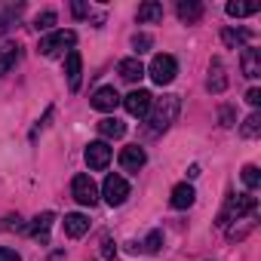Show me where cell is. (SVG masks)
<instances>
[{
  "label": "cell",
  "instance_id": "cell-1",
  "mask_svg": "<svg viewBox=\"0 0 261 261\" xmlns=\"http://www.w3.org/2000/svg\"><path fill=\"white\" fill-rule=\"evenodd\" d=\"M178 111H181L178 95H163V98H157V105H151V111H148L151 133H166V129L175 123Z\"/></svg>",
  "mask_w": 261,
  "mask_h": 261
},
{
  "label": "cell",
  "instance_id": "cell-2",
  "mask_svg": "<svg viewBox=\"0 0 261 261\" xmlns=\"http://www.w3.org/2000/svg\"><path fill=\"white\" fill-rule=\"evenodd\" d=\"M258 209V203H255V197H249V194H237V197H227V206H224V212L218 215V224H227V221H240L243 215H252Z\"/></svg>",
  "mask_w": 261,
  "mask_h": 261
},
{
  "label": "cell",
  "instance_id": "cell-3",
  "mask_svg": "<svg viewBox=\"0 0 261 261\" xmlns=\"http://www.w3.org/2000/svg\"><path fill=\"white\" fill-rule=\"evenodd\" d=\"M148 74H151V80H154L157 86H166V83H172V80H175V74H178V62H175L172 56L160 53V56H154V59H151Z\"/></svg>",
  "mask_w": 261,
  "mask_h": 261
},
{
  "label": "cell",
  "instance_id": "cell-4",
  "mask_svg": "<svg viewBox=\"0 0 261 261\" xmlns=\"http://www.w3.org/2000/svg\"><path fill=\"white\" fill-rule=\"evenodd\" d=\"M74 43H77V34H74V31H53L49 37L40 40L37 53H40V56H59L62 49H71Z\"/></svg>",
  "mask_w": 261,
  "mask_h": 261
},
{
  "label": "cell",
  "instance_id": "cell-5",
  "mask_svg": "<svg viewBox=\"0 0 261 261\" xmlns=\"http://www.w3.org/2000/svg\"><path fill=\"white\" fill-rule=\"evenodd\" d=\"M71 194H74V200L80 206H95V200H98V188H95V181L89 175H77L71 181Z\"/></svg>",
  "mask_w": 261,
  "mask_h": 261
},
{
  "label": "cell",
  "instance_id": "cell-6",
  "mask_svg": "<svg viewBox=\"0 0 261 261\" xmlns=\"http://www.w3.org/2000/svg\"><path fill=\"white\" fill-rule=\"evenodd\" d=\"M101 197H105L111 206L126 203V197H129V185H126V178H123V175H108V178H105V188H101Z\"/></svg>",
  "mask_w": 261,
  "mask_h": 261
},
{
  "label": "cell",
  "instance_id": "cell-7",
  "mask_svg": "<svg viewBox=\"0 0 261 261\" xmlns=\"http://www.w3.org/2000/svg\"><path fill=\"white\" fill-rule=\"evenodd\" d=\"M123 105H126V111L133 114V117H148V111L154 105V95L148 89H133V92L123 98Z\"/></svg>",
  "mask_w": 261,
  "mask_h": 261
},
{
  "label": "cell",
  "instance_id": "cell-8",
  "mask_svg": "<svg viewBox=\"0 0 261 261\" xmlns=\"http://www.w3.org/2000/svg\"><path fill=\"white\" fill-rule=\"evenodd\" d=\"M86 163H89V169H105L108 163H111V148H108V142H89V148H86Z\"/></svg>",
  "mask_w": 261,
  "mask_h": 261
},
{
  "label": "cell",
  "instance_id": "cell-9",
  "mask_svg": "<svg viewBox=\"0 0 261 261\" xmlns=\"http://www.w3.org/2000/svg\"><path fill=\"white\" fill-rule=\"evenodd\" d=\"M145 163H148V154H145L139 145H129V148L120 151V166H123L126 172H139Z\"/></svg>",
  "mask_w": 261,
  "mask_h": 261
},
{
  "label": "cell",
  "instance_id": "cell-10",
  "mask_svg": "<svg viewBox=\"0 0 261 261\" xmlns=\"http://www.w3.org/2000/svg\"><path fill=\"white\" fill-rule=\"evenodd\" d=\"M65 74H68V86H71V92H77V89H80V74H83V59H80L77 49L68 53V59H65Z\"/></svg>",
  "mask_w": 261,
  "mask_h": 261
},
{
  "label": "cell",
  "instance_id": "cell-11",
  "mask_svg": "<svg viewBox=\"0 0 261 261\" xmlns=\"http://www.w3.org/2000/svg\"><path fill=\"white\" fill-rule=\"evenodd\" d=\"M120 105V95H117V89L114 86H101V89H95V95H92V108L95 111H114Z\"/></svg>",
  "mask_w": 261,
  "mask_h": 261
},
{
  "label": "cell",
  "instance_id": "cell-12",
  "mask_svg": "<svg viewBox=\"0 0 261 261\" xmlns=\"http://www.w3.org/2000/svg\"><path fill=\"white\" fill-rule=\"evenodd\" d=\"M206 86H209V92H224V89H227V74H224V62H221V59H212Z\"/></svg>",
  "mask_w": 261,
  "mask_h": 261
},
{
  "label": "cell",
  "instance_id": "cell-13",
  "mask_svg": "<svg viewBox=\"0 0 261 261\" xmlns=\"http://www.w3.org/2000/svg\"><path fill=\"white\" fill-rule=\"evenodd\" d=\"M117 71H120V77H123L126 83H136V80L145 77V65H142L139 59H123V62L117 65Z\"/></svg>",
  "mask_w": 261,
  "mask_h": 261
},
{
  "label": "cell",
  "instance_id": "cell-14",
  "mask_svg": "<svg viewBox=\"0 0 261 261\" xmlns=\"http://www.w3.org/2000/svg\"><path fill=\"white\" fill-rule=\"evenodd\" d=\"M194 200H197V194H194L191 185H175L172 188V197H169L172 209H188V206H194Z\"/></svg>",
  "mask_w": 261,
  "mask_h": 261
},
{
  "label": "cell",
  "instance_id": "cell-15",
  "mask_svg": "<svg viewBox=\"0 0 261 261\" xmlns=\"http://www.w3.org/2000/svg\"><path fill=\"white\" fill-rule=\"evenodd\" d=\"M53 221H56V215H53V212L37 215V218L31 221V237H34V240H40V243H49V227H53Z\"/></svg>",
  "mask_w": 261,
  "mask_h": 261
},
{
  "label": "cell",
  "instance_id": "cell-16",
  "mask_svg": "<svg viewBox=\"0 0 261 261\" xmlns=\"http://www.w3.org/2000/svg\"><path fill=\"white\" fill-rule=\"evenodd\" d=\"M178 19L181 22H188V25H194V22H200V16H203V4H197V0H178Z\"/></svg>",
  "mask_w": 261,
  "mask_h": 261
},
{
  "label": "cell",
  "instance_id": "cell-17",
  "mask_svg": "<svg viewBox=\"0 0 261 261\" xmlns=\"http://www.w3.org/2000/svg\"><path fill=\"white\" fill-rule=\"evenodd\" d=\"M89 230V218L86 215H80V212H71V215H65V233L68 237H83Z\"/></svg>",
  "mask_w": 261,
  "mask_h": 261
},
{
  "label": "cell",
  "instance_id": "cell-18",
  "mask_svg": "<svg viewBox=\"0 0 261 261\" xmlns=\"http://www.w3.org/2000/svg\"><path fill=\"white\" fill-rule=\"evenodd\" d=\"M243 74H246L249 80H255V77L261 74V56H258V49H252V46L243 49Z\"/></svg>",
  "mask_w": 261,
  "mask_h": 261
},
{
  "label": "cell",
  "instance_id": "cell-19",
  "mask_svg": "<svg viewBox=\"0 0 261 261\" xmlns=\"http://www.w3.org/2000/svg\"><path fill=\"white\" fill-rule=\"evenodd\" d=\"M249 31H243V28H224L221 31V40H224V46H230V49H246V43H249Z\"/></svg>",
  "mask_w": 261,
  "mask_h": 261
},
{
  "label": "cell",
  "instance_id": "cell-20",
  "mask_svg": "<svg viewBox=\"0 0 261 261\" xmlns=\"http://www.w3.org/2000/svg\"><path fill=\"white\" fill-rule=\"evenodd\" d=\"M98 133H101L105 139H123V136H126V123H120L117 117H105V120L98 123Z\"/></svg>",
  "mask_w": 261,
  "mask_h": 261
},
{
  "label": "cell",
  "instance_id": "cell-21",
  "mask_svg": "<svg viewBox=\"0 0 261 261\" xmlns=\"http://www.w3.org/2000/svg\"><path fill=\"white\" fill-rule=\"evenodd\" d=\"M160 19H163V4H157V0H148L139 7V22H160Z\"/></svg>",
  "mask_w": 261,
  "mask_h": 261
},
{
  "label": "cell",
  "instance_id": "cell-22",
  "mask_svg": "<svg viewBox=\"0 0 261 261\" xmlns=\"http://www.w3.org/2000/svg\"><path fill=\"white\" fill-rule=\"evenodd\" d=\"M16 62H19V46H16V43H10V46L0 49V77L10 74V68H13Z\"/></svg>",
  "mask_w": 261,
  "mask_h": 261
},
{
  "label": "cell",
  "instance_id": "cell-23",
  "mask_svg": "<svg viewBox=\"0 0 261 261\" xmlns=\"http://www.w3.org/2000/svg\"><path fill=\"white\" fill-rule=\"evenodd\" d=\"M240 133H243V139H255V136L261 133V114H258V111H255V114H249V117L243 120Z\"/></svg>",
  "mask_w": 261,
  "mask_h": 261
},
{
  "label": "cell",
  "instance_id": "cell-24",
  "mask_svg": "<svg viewBox=\"0 0 261 261\" xmlns=\"http://www.w3.org/2000/svg\"><path fill=\"white\" fill-rule=\"evenodd\" d=\"M252 13H258V4H227V16H233V19H243Z\"/></svg>",
  "mask_w": 261,
  "mask_h": 261
},
{
  "label": "cell",
  "instance_id": "cell-25",
  "mask_svg": "<svg viewBox=\"0 0 261 261\" xmlns=\"http://www.w3.org/2000/svg\"><path fill=\"white\" fill-rule=\"evenodd\" d=\"M243 181H246V188H252V191H255V188L261 185V172H258V166H252V163H249V166L243 169Z\"/></svg>",
  "mask_w": 261,
  "mask_h": 261
},
{
  "label": "cell",
  "instance_id": "cell-26",
  "mask_svg": "<svg viewBox=\"0 0 261 261\" xmlns=\"http://www.w3.org/2000/svg\"><path fill=\"white\" fill-rule=\"evenodd\" d=\"M53 25H56V13H53V10H46V13H40V16L34 19V28H37V31H49Z\"/></svg>",
  "mask_w": 261,
  "mask_h": 261
},
{
  "label": "cell",
  "instance_id": "cell-27",
  "mask_svg": "<svg viewBox=\"0 0 261 261\" xmlns=\"http://www.w3.org/2000/svg\"><path fill=\"white\" fill-rule=\"evenodd\" d=\"M160 246H163V233L160 230H151V237L145 240V252H160Z\"/></svg>",
  "mask_w": 261,
  "mask_h": 261
},
{
  "label": "cell",
  "instance_id": "cell-28",
  "mask_svg": "<svg viewBox=\"0 0 261 261\" xmlns=\"http://www.w3.org/2000/svg\"><path fill=\"white\" fill-rule=\"evenodd\" d=\"M151 43H154V40H151L148 34H136V37H133V49H136V53H148Z\"/></svg>",
  "mask_w": 261,
  "mask_h": 261
},
{
  "label": "cell",
  "instance_id": "cell-29",
  "mask_svg": "<svg viewBox=\"0 0 261 261\" xmlns=\"http://www.w3.org/2000/svg\"><path fill=\"white\" fill-rule=\"evenodd\" d=\"M218 117H221V126H233V108H221Z\"/></svg>",
  "mask_w": 261,
  "mask_h": 261
},
{
  "label": "cell",
  "instance_id": "cell-30",
  "mask_svg": "<svg viewBox=\"0 0 261 261\" xmlns=\"http://www.w3.org/2000/svg\"><path fill=\"white\" fill-rule=\"evenodd\" d=\"M0 227H4V230H22V221L10 215V218H4V224H0Z\"/></svg>",
  "mask_w": 261,
  "mask_h": 261
},
{
  "label": "cell",
  "instance_id": "cell-31",
  "mask_svg": "<svg viewBox=\"0 0 261 261\" xmlns=\"http://www.w3.org/2000/svg\"><path fill=\"white\" fill-rule=\"evenodd\" d=\"M246 101H249L252 108H258V105H261V89H249V92H246Z\"/></svg>",
  "mask_w": 261,
  "mask_h": 261
},
{
  "label": "cell",
  "instance_id": "cell-32",
  "mask_svg": "<svg viewBox=\"0 0 261 261\" xmlns=\"http://www.w3.org/2000/svg\"><path fill=\"white\" fill-rule=\"evenodd\" d=\"M0 261H22L13 249H7V246H0Z\"/></svg>",
  "mask_w": 261,
  "mask_h": 261
},
{
  "label": "cell",
  "instance_id": "cell-33",
  "mask_svg": "<svg viewBox=\"0 0 261 261\" xmlns=\"http://www.w3.org/2000/svg\"><path fill=\"white\" fill-rule=\"evenodd\" d=\"M114 252H117V246H114L111 240H105V243H101V255H105V258H114Z\"/></svg>",
  "mask_w": 261,
  "mask_h": 261
},
{
  "label": "cell",
  "instance_id": "cell-34",
  "mask_svg": "<svg viewBox=\"0 0 261 261\" xmlns=\"http://www.w3.org/2000/svg\"><path fill=\"white\" fill-rule=\"evenodd\" d=\"M71 10H74V16H77V19H83V16L89 13V7H86V4H74Z\"/></svg>",
  "mask_w": 261,
  "mask_h": 261
}]
</instances>
